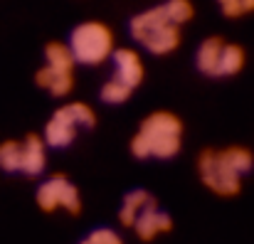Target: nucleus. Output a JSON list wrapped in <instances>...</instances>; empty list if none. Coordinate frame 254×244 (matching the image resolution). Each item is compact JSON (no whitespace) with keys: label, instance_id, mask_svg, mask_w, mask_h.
<instances>
[{"label":"nucleus","instance_id":"f257e3e1","mask_svg":"<svg viewBox=\"0 0 254 244\" xmlns=\"http://www.w3.org/2000/svg\"><path fill=\"white\" fill-rule=\"evenodd\" d=\"M183 146V121L173 111L148 114L136 136L131 138V153L136 158H161L168 161L180 153Z\"/></svg>","mask_w":254,"mask_h":244},{"label":"nucleus","instance_id":"f03ea898","mask_svg":"<svg viewBox=\"0 0 254 244\" xmlns=\"http://www.w3.org/2000/svg\"><path fill=\"white\" fill-rule=\"evenodd\" d=\"M131 35L151 55H168L180 45V27L173 25L163 5L148 7L131 17Z\"/></svg>","mask_w":254,"mask_h":244},{"label":"nucleus","instance_id":"7ed1b4c3","mask_svg":"<svg viewBox=\"0 0 254 244\" xmlns=\"http://www.w3.org/2000/svg\"><path fill=\"white\" fill-rule=\"evenodd\" d=\"M67 45H69V50L74 55V62L101 64V62H106L114 55L116 37H114V30L106 22H101V20H84V22H79L72 30Z\"/></svg>","mask_w":254,"mask_h":244},{"label":"nucleus","instance_id":"20e7f679","mask_svg":"<svg viewBox=\"0 0 254 244\" xmlns=\"http://www.w3.org/2000/svg\"><path fill=\"white\" fill-rule=\"evenodd\" d=\"M197 173L205 187H210L220 197H235L242 190V175L227 163L222 151L205 148L197 156Z\"/></svg>","mask_w":254,"mask_h":244},{"label":"nucleus","instance_id":"39448f33","mask_svg":"<svg viewBox=\"0 0 254 244\" xmlns=\"http://www.w3.org/2000/svg\"><path fill=\"white\" fill-rule=\"evenodd\" d=\"M37 205L42 212H55L60 207H64L69 215H79L82 212V197H79V190L77 185L57 173L52 178H47L40 187H37Z\"/></svg>","mask_w":254,"mask_h":244},{"label":"nucleus","instance_id":"423d86ee","mask_svg":"<svg viewBox=\"0 0 254 244\" xmlns=\"http://www.w3.org/2000/svg\"><path fill=\"white\" fill-rule=\"evenodd\" d=\"M114 77L119 81H124L126 86L136 89L141 81H143V62H141V55L131 47H116L114 50Z\"/></svg>","mask_w":254,"mask_h":244},{"label":"nucleus","instance_id":"0eeeda50","mask_svg":"<svg viewBox=\"0 0 254 244\" xmlns=\"http://www.w3.org/2000/svg\"><path fill=\"white\" fill-rule=\"evenodd\" d=\"M45 165H47V146H45L42 136H37V133L25 136V141H22L20 173H25V175H30V178H37V175H42Z\"/></svg>","mask_w":254,"mask_h":244},{"label":"nucleus","instance_id":"6e6552de","mask_svg":"<svg viewBox=\"0 0 254 244\" xmlns=\"http://www.w3.org/2000/svg\"><path fill=\"white\" fill-rule=\"evenodd\" d=\"M153 207H158V202H156V197L148 192V190H133V192H128L126 197H124V205H121V210H119V222L124 225V227H133L136 225V220L146 212V210H153Z\"/></svg>","mask_w":254,"mask_h":244},{"label":"nucleus","instance_id":"1a4fd4ad","mask_svg":"<svg viewBox=\"0 0 254 244\" xmlns=\"http://www.w3.org/2000/svg\"><path fill=\"white\" fill-rule=\"evenodd\" d=\"M133 230H136V235H138L143 242H151V240H156L158 235L173 230V217L166 215V212H161L158 207H153V210H146V212L136 220Z\"/></svg>","mask_w":254,"mask_h":244},{"label":"nucleus","instance_id":"9d476101","mask_svg":"<svg viewBox=\"0 0 254 244\" xmlns=\"http://www.w3.org/2000/svg\"><path fill=\"white\" fill-rule=\"evenodd\" d=\"M222 50H225V40L222 37H207V40H202V45L197 47V55H195L197 69L202 74H207V77H220Z\"/></svg>","mask_w":254,"mask_h":244},{"label":"nucleus","instance_id":"9b49d317","mask_svg":"<svg viewBox=\"0 0 254 244\" xmlns=\"http://www.w3.org/2000/svg\"><path fill=\"white\" fill-rule=\"evenodd\" d=\"M35 84L42 86V89H47L55 96H67L74 89V72H57V69H52V67L45 64L42 69H37Z\"/></svg>","mask_w":254,"mask_h":244},{"label":"nucleus","instance_id":"f8f14e48","mask_svg":"<svg viewBox=\"0 0 254 244\" xmlns=\"http://www.w3.org/2000/svg\"><path fill=\"white\" fill-rule=\"evenodd\" d=\"M74 138H77V128H74L72 123H67L62 116L52 114V119H50L47 126H45V136H42L45 146H52V148H67Z\"/></svg>","mask_w":254,"mask_h":244},{"label":"nucleus","instance_id":"ddd939ff","mask_svg":"<svg viewBox=\"0 0 254 244\" xmlns=\"http://www.w3.org/2000/svg\"><path fill=\"white\" fill-rule=\"evenodd\" d=\"M55 114L62 116L67 123H72L77 131H79V128H94V123H96L94 109H91L89 104H84V101H69V104L60 106Z\"/></svg>","mask_w":254,"mask_h":244},{"label":"nucleus","instance_id":"4468645a","mask_svg":"<svg viewBox=\"0 0 254 244\" xmlns=\"http://www.w3.org/2000/svg\"><path fill=\"white\" fill-rule=\"evenodd\" d=\"M45 60H47V67H52L57 72H72L74 69V55H72L69 45H64V42H57V40L47 42Z\"/></svg>","mask_w":254,"mask_h":244},{"label":"nucleus","instance_id":"2eb2a0df","mask_svg":"<svg viewBox=\"0 0 254 244\" xmlns=\"http://www.w3.org/2000/svg\"><path fill=\"white\" fill-rule=\"evenodd\" d=\"M245 50L235 42H225V50H222V60H220V77H232L237 74L242 67H245Z\"/></svg>","mask_w":254,"mask_h":244},{"label":"nucleus","instance_id":"dca6fc26","mask_svg":"<svg viewBox=\"0 0 254 244\" xmlns=\"http://www.w3.org/2000/svg\"><path fill=\"white\" fill-rule=\"evenodd\" d=\"M22 163V141H2L0 143V168L5 173H17Z\"/></svg>","mask_w":254,"mask_h":244},{"label":"nucleus","instance_id":"f3484780","mask_svg":"<svg viewBox=\"0 0 254 244\" xmlns=\"http://www.w3.org/2000/svg\"><path fill=\"white\" fill-rule=\"evenodd\" d=\"M222 156L227 158V163L240 173V175H247L254 165V156L250 148L245 146H230V148H222Z\"/></svg>","mask_w":254,"mask_h":244},{"label":"nucleus","instance_id":"a211bd4d","mask_svg":"<svg viewBox=\"0 0 254 244\" xmlns=\"http://www.w3.org/2000/svg\"><path fill=\"white\" fill-rule=\"evenodd\" d=\"M163 10H166L170 22L178 25V27H180L183 22L192 20V15H195V7H192L190 0H166V2H163Z\"/></svg>","mask_w":254,"mask_h":244},{"label":"nucleus","instance_id":"6ab92c4d","mask_svg":"<svg viewBox=\"0 0 254 244\" xmlns=\"http://www.w3.org/2000/svg\"><path fill=\"white\" fill-rule=\"evenodd\" d=\"M131 91H133L131 86H126L124 81L111 77V79L101 86V99H104L106 104H124V101L131 96Z\"/></svg>","mask_w":254,"mask_h":244},{"label":"nucleus","instance_id":"aec40b11","mask_svg":"<svg viewBox=\"0 0 254 244\" xmlns=\"http://www.w3.org/2000/svg\"><path fill=\"white\" fill-rule=\"evenodd\" d=\"M227 17H242L254 10V0H217Z\"/></svg>","mask_w":254,"mask_h":244},{"label":"nucleus","instance_id":"412c9836","mask_svg":"<svg viewBox=\"0 0 254 244\" xmlns=\"http://www.w3.org/2000/svg\"><path fill=\"white\" fill-rule=\"evenodd\" d=\"M86 240H89V244H124V240L119 237V232H114V230H109V227L94 230Z\"/></svg>","mask_w":254,"mask_h":244},{"label":"nucleus","instance_id":"4be33fe9","mask_svg":"<svg viewBox=\"0 0 254 244\" xmlns=\"http://www.w3.org/2000/svg\"><path fill=\"white\" fill-rule=\"evenodd\" d=\"M82 244H89V240H84V242H82Z\"/></svg>","mask_w":254,"mask_h":244}]
</instances>
